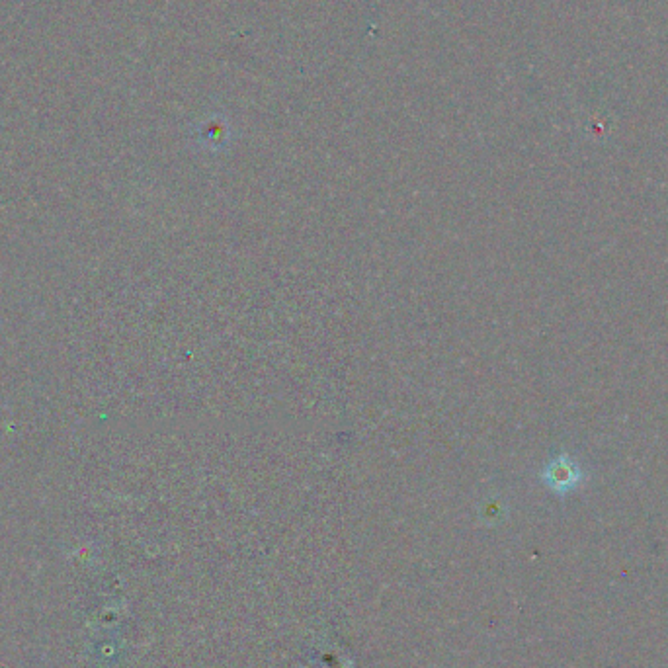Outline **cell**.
Segmentation results:
<instances>
[{"mask_svg":"<svg viewBox=\"0 0 668 668\" xmlns=\"http://www.w3.org/2000/svg\"><path fill=\"white\" fill-rule=\"evenodd\" d=\"M542 479L553 493L567 495L583 483L585 473L577 461L571 460L569 456H559L545 465Z\"/></svg>","mask_w":668,"mask_h":668,"instance_id":"1","label":"cell"}]
</instances>
